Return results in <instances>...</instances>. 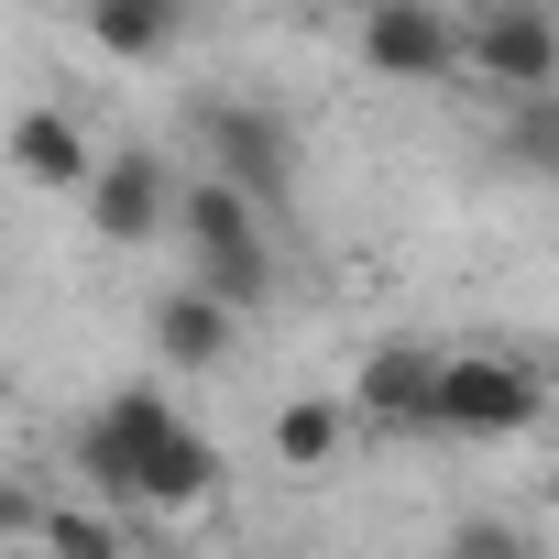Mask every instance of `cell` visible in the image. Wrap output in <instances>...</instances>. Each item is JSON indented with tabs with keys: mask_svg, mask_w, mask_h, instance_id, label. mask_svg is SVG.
Listing matches in <instances>:
<instances>
[{
	"mask_svg": "<svg viewBox=\"0 0 559 559\" xmlns=\"http://www.w3.org/2000/svg\"><path fill=\"white\" fill-rule=\"evenodd\" d=\"M154 352H165L176 373H219V362L241 352V319L209 308L198 286H165V297H154Z\"/></svg>",
	"mask_w": 559,
	"mask_h": 559,
	"instance_id": "obj_9",
	"label": "cell"
},
{
	"mask_svg": "<svg viewBox=\"0 0 559 559\" xmlns=\"http://www.w3.org/2000/svg\"><path fill=\"white\" fill-rule=\"evenodd\" d=\"M45 559H132V526L99 515V504H45Z\"/></svg>",
	"mask_w": 559,
	"mask_h": 559,
	"instance_id": "obj_13",
	"label": "cell"
},
{
	"mask_svg": "<svg viewBox=\"0 0 559 559\" xmlns=\"http://www.w3.org/2000/svg\"><path fill=\"white\" fill-rule=\"evenodd\" d=\"M461 67L493 78L504 99H548L559 88V23L537 12V0H493V12L461 23Z\"/></svg>",
	"mask_w": 559,
	"mask_h": 559,
	"instance_id": "obj_5",
	"label": "cell"
},
{
	"mask_svg": "<svg viewBox=\"0 0 559 559\" xmlns=\"http://www.w3.org/2000/svg\"><path fill=\"white\" fill-rule=\"evenodd\" d=\"M198 176L230 187L252 219L297 198V132L274 121L263 99H198Z\"/></svg>",
	"mask_w": 559,
	"mask_h": 559,
	"instance_id": "obj_4",
	"label": "cell"
},
{
	"mask_svg": "<svg viewBox=\"0 0 559 559\" xmlns=\"http://www.w3.org/2000/svg\"><path fill=\"white\" fill-rule=\"evenodd\" d=\"M537 417H548V384L526 352H439L428 439H526Z\"/></svg>",
	"mask_w": 559,
	"mask_h": 559,
	"instance_id": "obj_3",
	"label": "cell"
},
{
	"mask_svg": "<svg viewBox=\"0 0 559 559\" xmlns=\"http://www.w3.org/2000/svg\"><path fill=\"white\" fill-rule=\"evenodd\" d=\"M0 559H45V548H0Z\"/></svg>",
	"mask_w": 559,
	"mask_h": 559,
	"instance_id": "obj_16",
	"label": "cell"
},
{
	"mask_svg": "<svg viewBox=\"0 0 559 559\" xmlns=\"http://www.w3.org/2000/svg\"><path fill=\"white\" fill-rule=\"evenodd\" d=\"M165 219L187 230V286H198L209 308L252 319V308L274 297V241H263V219H252L230 187H209V176H176V209H165Z\"/></svg>",
	"mask_w": 559,
	"mask_h": 559,
	"instance_id": "obj_2",
	"label": "cell"
},
{
	"mask_svg": "<svg viewBox=\"0 0 559 559\" xmlns=\"http://www.w3.org/2000/svg\"><path fill=\"white\" fill-rule=\"evenodd\" d=\"M341 450H352L341 395H286V406H274V461H286V472H330Z\"/></svg>",
	"mask_w": 559,
	"mask_h": 559,
	"instance_id": "obj_11",
	"label": "cell"
},
{
	"mask_svg": "<svg viewBox=\"0 0 559 559\" xmlns=\"http://www.w3.org/2000/svg\"><path fill=\"white\" fill-rule=\"evenodd\" d=\"M12 165H23L34 187H88L99 154H88V132H78L67 110H23V121H12Z\"/></svg>",
	"mask_w": 559,
	"mask_h": 559,
	"instance_id": "obj_10",
	"label": "cell"
},
{
	"mask_svg": "<svg viewBox=\"0 0 559 559\" xmlns=\"http://www.w3.org/2000/svg\"><path fill=\"white\" fill-rule=\"evenodd\" d=\"M450 559H548V548H537V526H515V515H461V526H450Z\"/></svg>",
	"mask_w": 559,
	"mask_h": 559,
	"instance_id": "obj_14",
	"label": "cell"
},
{
	"mask_svg": "<svg viewBox=\"0 0 559 559\" xmlns=\"http://www.w3.org/2000/svg\"><path fill=\"white\" fill-rule=\"evenodd\" d=\"M362 67L395 78V88H439V78H461V23L439 0H373L362 12Z\"/></svg>",
	"mask_w": 559,
	"mask_h": 559,
	"instance_id": "obj_6",
	"label": "cell"
},
{
	"mask_svg": "<svg viewBox=\"0 0 559 559\" xmlns=\"http://www.w3.org/2000/svg\"><path fill=\"white\" fill-rule=\"evenodd\" d=\"M88 45L121 56V67H154V56L176 45V12H165V0H99V12H88Z\"/></svg>",
	"mask_w": 559,
	"mask_h": 559,
	"instance_id": "obj_12",
	"label": "cell"
},
{
	"mask_svg": "<svg viewBox=\"0 0 559 559\" xmlns=\"http://www.w3.org/2000/svg\"><path fill=\"white\" fill-rule=\"evenodd\" d=\"M78 198H88L99 241H121V252H132V241H154V230H165V209H176V165H165V154H143V143H121V154H99V165H88V187H78Z\"/></svg>",
	"mask_w": 559,
	"mask_h": 559,
	"instance_id": "obj_8",
	"label": "cell"
},
{
	"mask_svg": "<svg viewBox=\"0 0 559 559\" xmlns=\"http://www.w3.org/2000/svg\"><path fill=\"white\" fill-rule=\"evenodd\" d=\"M78 483L99 515H187L219 493V439H198L154 384H121L88 428H78Z\"/></svg>",
	"mask_w": 559,
	"mask_h": 559,
	"instance_id": "obj_1",
	"label": "cell"
},
{
	"mask_svg": "<svg viewBox=\"0 0 559 559\" xmlns=\"http://www.w3.org/2000/svg\"><path fill=\"white\" fill-rule=\"evenodd\" d=\"M45 537V493L34 483H0V548H34Z\"/></svg>",
	"mask_w": 559,
	"mask_h": 559,
	"instance_id": "obj_15",
	"label": "cell"
},
{
	"mask_svg": "<svg viewBox=\"0 0 559 559\" xmlns=\"http://www.w3.org/2000/svg\"><path fill=\"white\" fill-rule=\"evenodd\" d=\"M428 384H439L428 341H373L362 373H352V395H341V417L373 428V439H428Z\"/></svg>",
	"mask_w": 559,
	"mask_h": 559,
	"instance_id": "obj_7",
	"label": "cell"
}]
</instances>
